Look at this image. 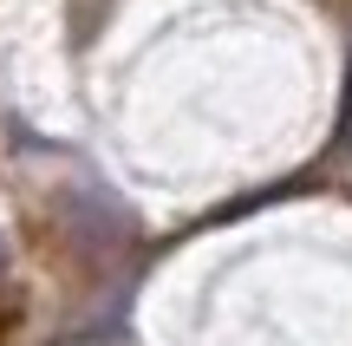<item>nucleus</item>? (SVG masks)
Instances as JSON below:
<instances>
[{
    "mask_svg": "<svg viewBox=\"0 0 352 346\" xmlns=\"http://www.w3.org/2000/svg\"><path fill=\"white\" fill-rule=\"evenodd\" d=\"M0 268H7V235H0Z\"/></svg>",
    "mask_w": 352,
    "mask_h": 346,
    "instance_id": "nucleus-1",
    "label": "nucleus"
}]
</instances>
